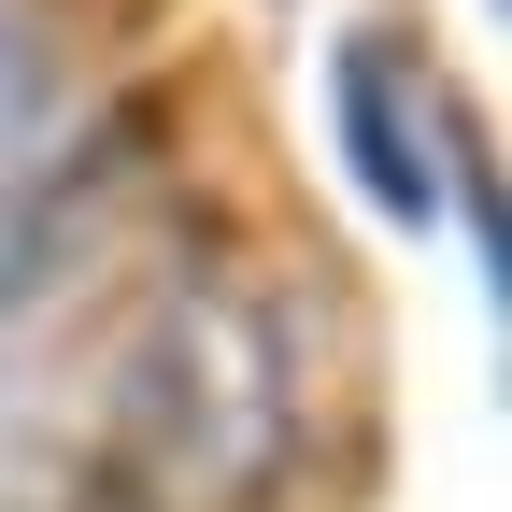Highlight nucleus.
<instances>
[{
    "mask_svg": "<svg viewBox=\"0 0 512 512\" xmlns=\"http://www.w3.org/2000/svg\"><path fill=\"white\" fill-rule=\"evenodd\" d=\"M328 128H342V157H356V185L399 228H441V214H470V242H484V271H498V214H484V157L456 143V100H441V72L413 43H384V29H356L342 57H328Z\"/></svg>",
    "mask_w": 512,
    "mask_h": 512,
    "instance_id": "obj_1",
    "label": "nucleus"
},
{
    "mask_svg": "<svg viewBox=\"0 0 512 512\" xmlns=\"http://www.w3.org/2000/svg\"><path fill=\"white\" fill-rule=\"evenodd\" d=\"M29 114H43V43H29V15L0 0V157L29 143Z\"/></svg>",
    "mask_w": 512,
    "mask_h": 512,
    "instance_id": "obj_2",
    "label": "nucleus"
}]
</instances>
